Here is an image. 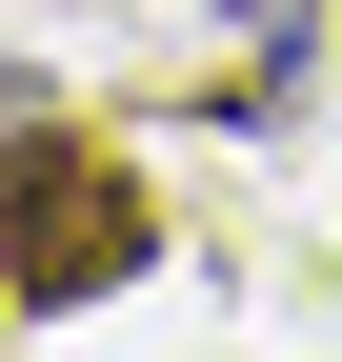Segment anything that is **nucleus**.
<instances>
[{"label": "nucleus", "instance_id": "obj_1", "mask_svg": "<svg viewBox=\"0 0 342 362\" xmlns=\"http://www.w3.org/2000/svg\"><path fill=\"white\" fill-rule=\"evenodd\" d=\"M141 181L121 161H81L61 121H20V141H0V302H40V322H61V302H101V282H141Z\"/></svg>", "mask_w": 342, "mask_h": 362}]
</instances>
